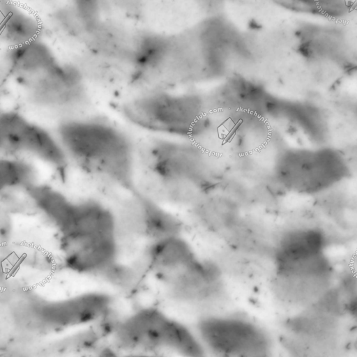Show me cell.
Returning <instances> with one entry per match:
<instances>
[{"label":"cell","instance_id":"cell-8","mask_svg":"<svg viewBox=\"0 0 357 357\" xmlns=\"http://www.w3.org/2000/svg\"><path fill=\"white\" fill-rule=\"evenodd\" d=\"M23 93L31 103L55 111L77 109L87 100L86 89L78 72L58 64Z\"/></svg>","mask_w":357,"mask_h":357},{"label":"cell","instance_id":"cell-4","mask_svg":"<svg viewBox=\"0 0 357 357\" xmlns=\"http://www.w3.org/2000/svg\"><path fill=\"white\" fill-rule=\"evenodd\" d=\"M270 169L283 192L304 195L326 192L347 180L351 172L346 155L325 144L282 146L275 155Z\"/></svg>","mask_w":357,"mask_h":357},{"label":"cell","instance_id":"cell-13","mask_svg":"<svg viewBox=\"0 0 357 357\" xmlns=\"http://www.w3.org/2000/svg\"><path fill=\"white\" fill-rule=\"evenodd\" d=\"M241 203L219 185L192 205L198 222L209 231L224 234L241 217Z\"/></svg>","mask_w":357,"mask_h":357},{"label":"cell","instance_id":"cell-9","mask_svg":"<svg viewBox=\"0 0 357 357\" xmlns=\"http://www.w3.org/2000/svg\"><path fill=\"white\" fill-rule=\"evenodd\" d=\"M167 276L173 296L183 301H208L222 290L220 268L199 259Z\"/></svg>","mask_w":357,"mask_h":357},{"label":"cell","instance_id":"cell-1","mask_svg":"<svg viewBox=\"0 0 357 357\" xmlns=\"http://www.w3.org/2000/svg\"><path fill=\"white\" fill-rule=\"evenodd\" d=\"M200 142L155 135L136 147L143 183L162 197L190 204L218 186L225 161Z\"/></svg>","mask_w":357,"mask_h":357},{"label":"cell","instance_id":"cell-2","mask_svg":"<svg viewBox=\"0 0 357 357\" xmlns=\"http://www.w3.org/2000/svg\"><path fill=\"white\" fill-rule=\"evenodd\" d=\"M56 137L69 160L86 174L123 189L136 190V147L117 126L96 118H68Z\"/></svg>","mask_w":357,"mask_h":357},{"label":"cell","instance_id":"cell-3","mask_svg":"<svg viewBox=\"0 0 357 357\" xmlns=\"http://www.w3.org/2000/svg\"><path fill=\"white\" fill-rule=\"evenodd\" d=\"M121 111L129 122L155 135L208 142L217 132L208 93L193 89L142 90Z\"/></svg>","mask_w":357,"mask_h":357},{"label":"cell","instance_id":"cell-15","mask_svg":"<svg viewBox=\"0 0 357 357\" xmlns=\"http://www.w3.org/2000/svg\"><path fill=\"white\" fill-rule=\"evenodd\" d=\"M139 231L155 240L179 235L180 220L160 206L154 199L135 191Z\"/></svg>","mask_w":357,"mask_h":357},{"label":"cell","instance_id":"cell-11","mask_svg":"<svg viewBox=\"0 0 357 357\" xmlns=\"http://www.w3.org/2000/svg\"><path fill=\"white\" fill-rule=\"evenodd\" d=\"M114 218L110 211L93 199L73 202L68 217L61 227L67 245L113 236Z\"/></svg>","mask_w":357,"mask_h":357},{"label":"cell","instance_id":"cell-7","mask_svg":"<svg viewBox=\"0 0 357 357\" xmlns=\"http://www.w3.org/2000/svg\"><path fill=\"white\" fill-rule=\"evenodd\" d=\"M204 343L220 356L262 357L271 351L265 332L247 319L235 317H207L198 324Z\"/></svg>","mask_w":357,"mask_h":357},{"label":"cell","instance_id":"cell-5","mask_svg":"<svg viewBox=\"0 0 357 357\" xmlns=\"http://www.w3.org/2000/svg\"><path fill=\"white\" fill-rule=\"evenodd\" d=\"M0 148L6 156L31 157L66 175L69 159L58 138L17 111L1 114Z\"/></svg>","mask_w":357,"mask_h":357},{"label":"cell","instance_id":"cell-6","mask_svg":"<svg viewBox=\"0 0 357 357\" xmlns=\"http://www.w3.org/2000/svg\"><path fill=\"white\" fill-rule=\"evenodd\" d=\"M119 329L120 339L128 346L167 348L188 356L204 355L202 344L187 327L155 308L136 312Z\"/></svg>","mask_w":357,"mask_h":357},{"label":"cell","instance_id":"cell-16","mask_svg":"<svg viewBox=\"0 0 357 357\" xmlns=\"http://www.w3.org/2000/svg\"><path fill=\"white\" fill-rule=\"evenodd\" d=\"M149 257L151 263L167 275L197 259L191 246L180 235L155 240L149 250Z\"/></svg>","mask_w":357,"mask_h":357},{"label":"cell","instance_id":"cell-17","mask_svg":"<svg viewBox=\"0 0 357 357\" xmlns=\"http://www.w3.org/2000/svg\"><path fill=\"white\" fill-rule=\"evenodd\" d=\"M1 190H25L38 182L36 169L29 161L20 157L6 156L1 159Z\"/></svg>","mask_w":357,"mask_h":357},{"label":"cell","instance_id":"cell-10","mask_svg":"<svg viewBox=\"0 0 357 357\" xmlns=\"http://www.w3.org/2000/svg\"><path fill=\"white\" fill-rule=\"evenodd\" d=\"M108 301L103 295L89 294L65 301L42 303L31 310L34 317L41 324L68 326L98 317L107 307Z\"/></svg>","mask_w":357,"mask_h":357},{"label":"cell","instance_id":"cell-12","mask_svg":"<svg viewBox=\"0 0 357 357\" xmlns=\"http://www.w3.org/2000/svg\"><path fill=\"white\" fill-rule=\"evenodd\" d=\"M326 238L315 227L291 229L279 238L273 256L276 271H284L323 255Z\"/></svg>","mask_w":357,"mask_h":357},{"label":"cell","instance_id":"cell-14","mask_svg":"<svg viewBox=\"0 0 357 357\" xmlns=\"http://www.w3.org/2000/svg\"><path fill=\"white\" fill-rule=\"evenodd\" d=\"M66 264L79 272L99 271L112 262L116 246L113 236L99 237L67 245Z\"/></svg>","mask_w":357,"mask_h":357}]
</instances>
